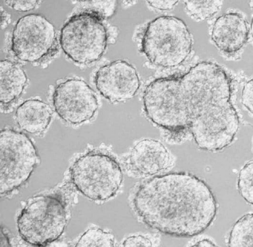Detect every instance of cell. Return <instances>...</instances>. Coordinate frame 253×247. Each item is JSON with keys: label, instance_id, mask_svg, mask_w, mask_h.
I'll list each match as a JSON object with an SVG mask.
<instances>
[{"label": "cell", "instance_id": "obj_1", "mask_svg": "<svg viewBox=\"0 0 253 247\" xmlns=\"http://www.w3.org/2000/svg\"><path fill=\"white\" fill-rule=\"evenodd\" d=\"M231 82L219 65L202 61L181 76L156 79L143 95L146 116L171 132L187 129L201 149L230 145L239 128L231 101Z\"/></svg>", "mask_w": 253, "mask_h": 247}, {"label": "cell", "instance_id": "obj_2", "mask_svg": "<svg viewBox=\"0 0 253 247\" xmlns=\"http://www.w3.org/2000/svg\"><path fill=\"white\" fill-rule=\"evenodd\" d=\"M133 206L147 226L176 237L203 233L217 211L209 186L188 172L157 175L144 182L136 192Z\"/></svg>", "mask_w": 253, "mask_h": 247}, {"label": "cell", "instance_id": "obj_3", "mask_svg": "<svg viewBox=\"0 0 253 247\" xmlns=\"http://www.w3.org/2000/svg\"><path fill=\"white\" fill-rule=\"evenodd\" d=\"M193 38L185 22L173 16H161L148 24L141 41L142 52L156 66L174 67L191 54Z\"/></svg>", "mask_w": 253, "mask_h": 247}, {"label": "cell", "instance_id": "obj_4", "mask_svg": "<svg viewBox=\"0 0 253 247\" xmlns=\"http://www.w3.org/2000/svg\"><path fill=\"white\" fill-rule=\"evenodd\" d=\"M17 223L24 241L33 246H46L64 232L67 223L65 204L58 195L32 198L22 209Z\"/></svg>", "mask_w": 253, "mask_h": 247}, {"label": "cell", "instance_id": "obj_5", "mask_svg": "<svg viewBox=\"0 0 253 247\" xmlns=\"http://www.w3.org/2000/svg\"><path fill=\"white\" fill-rule=\"evenodd\" d=\"M60 45L69 58L78 63H90L104 55L108 41L104 18L93 11L72 16L61 28Z\"/></svg>", "mask_w": 253, "mask_h": 247}, {"label": "cell", "instance_id": "obj_6", "mask_svg": "<svg viewBox=\"0 0 253 247\" xmlns=\"http://www.w3.org/2000/svg\"><path fill=\"white\" fill-rule=\"evenodd\" d=\"M70 173L75 188L95 201L114 197L123 181L120 164L112 156L102 152H90L81 156L71 166Z\"/></svg>", "mask_w": 253, "mask_h": 247}, {"label": "cell", "instance_id": "obj_7", "mask_svg": "<svg viewBox=\"0 0 253 247\" xmlns=\"http://www.w3.org/2000/svg\"><path fill=\"white\" fill-rule=\"evenodd\" d=\"M31 138L23 132L4 128L0 134V194L7 195L29 180L39 162Z\"/></svg>", "mask_w": 253, "mask_h": 247}, {"label": "cell", "instance_id": "obj_8", "mask_svg": "<svg viewBox=\"0 0 253 247\" xmlns=\"http://www.w3.org/2000/svg\"><path fill=\"white\" fill-rule=\"evenodd\" d=\"M56 43L54 26L40 14L20 18L14 27L11 49L20 60L38 62L50 54Z\"/></svg>", "mask_w": 253, "mask_h": 247}, {"label": "cell", "instance_id": "obj_9", "mask_svg": "<svg viewBox=\"0 0 253 247\" xmlns=\"http://www.w3.org/2000/svg\"><path fill=\"white\" fill-rule=\"evenodd\" d=\"M53 104L61 119L71 124L90 121L98 109L96 93L79 79H67L57 84L53 94Z\"/></svg>", "mask_w": 253, "mask_h": 247}, {"label": "cell", "instance_id": "obj_10", "mask_svg": "<svg viewBox=\"0 0 253 247\" xmlns=\"http://www.w3.org/2000/svg\"><path fill=\"white\" fill-rule=\"evenodd\" d=\"M97 90L112 102H123L135 96L140 82L137 71L124 60H117L105 65L94 77Z\"/></svg>", "mask_w": 253, "mask_h": 247}, {"label": "cell", "instance_id": "obj_11", "mask_svg": "<svg viewBox=\"0 0 253 247\" xmlns=\"http://www.w3.org/2000/svg\"><path fill=\"white\" fill-rule=\"evenodd\" d=\"M249 37L248 23L237 13H225L217 18L211 35L217 48L227 54H233L243 48Z\"/></svg>", "mask_w": 253, "mask_h": 247}, {"label": "cell", "instance_id": "obj_12", "mask_svg": "<svg viewBox=\"0 0 253 247\" xmlns=\"http://www.w3.org/2000/svg\"><path fill=\"white\" fill-rule=\"evenodd\" d=\"M131 169L144 175L165 171L171 165V157L165 146L156 140L143 139L132 148L128 158Z\"/></svg>", "mask_w": 253, "mask_h": 247}, {"label": "cell", "instance_id": "obj_13", "mask_svg": "<svg viewBox=\"0 0 253 247\" xmlns=\"http://www.w3.org/2000/svg\"><path fill=\"white\" fill-rule=\"evenodd\" d=\"M53 116L49 104L39 99H29L22 103L15 114L20 128L30 134L42 133L48 127Z\"/></svg>", "mask_w": 253, "mask_h": 247}, {"label": "cell", "instance_id": "obj_14", "mask_svg": "<svg viewBox=\"0 0 253 247\" xmlns=\"http://www.w3.org/2000/svg\"><path fill=\"white\" fill-rule=\"evenodd\" d=\"M0 101L1 104H11L23 93L27 83L25 71L17 63L2 60L0 63Z\"/></svg>", "mask_w": 253, "mask_h": 247}, {"label": "cell", "instance_id": "obj_15", "mask_svg": "<svg viewBox=\"0 0 253 247\" xmlns=\"http://www.w3.org/2000/svg\"><path fill=\"white\" fill-rule=\"evenodd\" d=\"M229 247H253V213L243 215L233 225Z\"/></svg>", "mask_w": 253, "mask_h": 247}, {"label": "cell", "instance_id": "obj_16", "mask_svg": "<svg viewBox=\"0 0 253 247\" xmlns=\"http://www.w3.org/2000/svg\"><path fill=\"white\" fill-rule=\"evenodd\" d=\"M186 10L191 17L198 21H205L218 13L223 5V1H185Z\"/></svg>", "mask_w": 253, "mask_h": 247}, {"label": "cell", "instance_id": "obj_17", "mask_svg": "<svg viewBox=\"0 0 253 247\" xmlns=\"http://www.w3.org/2000/svg\"><path fill=\"white\" fill-rule=\"evenodd\" d=\"M77 247H114V237L100 229H90L79 239Z\"/></svg>", "mask_w": 253, "mask_h": 247}, {"label": "cell", "instance_id": "obj_18", "mask_svg": "<svg viewBox=\"0 0 253 247\" xmlns=\"http://www.w3.org/2000/svg\"><path fill=\"white\" fill-rule=\"evenodd\" d=\"M237 187L243 199L253 206V160L245 164L239 171Z\"/></svg>", "mask_w": 253, "mask_h": 247}, {"label": "cell", "instance_id": "obj_19", "mask_svg": "<svg viewBox=\"0 0 253 247\" xmlns=\"http://www.w3.org/2000/svg\"><path fill=\"white\" fill-rule=\"evenodd\" d=\"M92 5H95L94 10H90L100 14L104 19L112 17L116 11V1H89Z\"/></svg>", "mask_w": 253, "mask_h": 247}, {"label": "cell", "instance_id": "obj_20", "mask_svg": "<svg viewBox=\"0 0 253 247\" xmlns=\"http://www.w3.org/2000/svg\"><path fill=\"white\" fill-rule=\"evenodd\" d=\"M241 103L251 114H253V79L247 81L243 86Z\"/></svg>", "mask_w": 253, "mask_h": 247}, {"label": "cell", "instance_id": "obj_21", "mask_svg": "<svg viewBox=\"0 0 253 247\" xmlns=\"http://www.w3.org/2000/svg\"><path fill=\"white\" fill-rule=\"evenodd\" d=\"M39 1L37 0H30V1H5L6 4L12 7L15 11L20 12H27L35 9Z\"/></svg>", "mask_w": 253, "mask_h": 247}, {"label": "cell", "instance_id": "obj_22", "mask_svg": "<svg viewBox=\"0 0 253 247\" xmlns=\"http://www.w3.org/2000/svg\"><path fill=\"white\" fill-rule=\"evenodd\" d=\"M123 246L126 247H152L153 245L149 239L142 235H137V236L135 235V236L127 237L123 243Z\"/></svg>", "mask_w": 253, "mask_h": 247}, {"label": "cell", "instance_id": "obj_23", "mask_svg": "<svg viewBox=\"0 0 253 247\" xmlns=\"http://www.w3.org/2000/svg\"><path fill=\"white\" fill-rule=\"evenodd\" d=\"M149 5L154 9L161 11H168L173 9L178 3V1H148Z\"/></svg>", "mask_w": 253, "mask_h": 247}, {"label": "cell", "instance_id": "obj_24", "mask_svg": "<svg viewBox=\"0 0 253 247\" xmlns=\"http://www.w3.org/2000/svg\"><path fill=\"white\" fill-rule=\"evenodd\" d=\"M193 247H215V243L210 240V239H202L201 241H199L198 242L195 243V244L192 245Z\"/></svg>", "mask_w": 253, "mask_h": 247}, {"label": "cell", "instance_id": "obj_25", "mask_svg": "<svg viewBox=\"0 0 253 247\" xmlns=\"http://www.w3.org/2000/svg\"><path fill=\"white\" fill-rule=\"evenodd\" d=\"M1 235H3L4 236V238L3 236L1 235V245L0 246L1 247H11V245L9 244V240L7 237H6V235L3 234V231L1 229Z\"/></svg>", "mask_w": 253, "mask_h": 247}, {"label": "cell", "instance_id": "obj_26", "mask_svg": "<svg viewBox=\"0 0 253 247\" xmlns=\"http://www.w3.org/2000/svg\"><path fill=\"white\" fill-rule=\"evenodd\" d=\"M251 35H252V37H253V17L252 22H251Z\"/></svg>", "mask_w": 253, "mask_h": 247}]
</instances>
